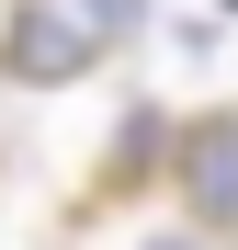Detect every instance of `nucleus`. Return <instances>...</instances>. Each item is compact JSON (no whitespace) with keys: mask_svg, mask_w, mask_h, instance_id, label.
I'll use <instances>...</instances> for the list:
<instances>
[{"mask_svg":"<svg viewBox=\"0 0 238 250\" xmlns=\"http://www.w3.org/2000/svg\"><path fill=\"white\" fill-rule=\"evenodd\" d=\"M125 34H147V0H12L0 12V80L12 91H68Z\"/></svg>","mask_w":238,"mask_h":250,"instance_id":"nucleus-1","label":"nucleus"},{"mask_svg":"<svg viewBox=\"0 0 238 250\" xmlns=\"http://www.w3.org/2000/svg\"><path fill=\"white\" fill-rule=\"evenodd\" d=\"M170 193H182L204 250H238V103L170 125Z\"/></svg>","mask_w":238,"mask_h":250,"instance_id":"nucleus-2","label":"nucleus"},{"mask_svg":"<svg viewBox=\"0 0 238 250\" xmlns=\"http://www.w3.org/2000/svg\"><path fill=\"white\" fill-rule=\"evenodd\" d=\"M136 250H204V239H193V228H159V239H136Z\"/></svg>","mask_w":238,"mask_h":250,"instance_id":"nucleus-3","label":"nucleus"}]
</instances>
